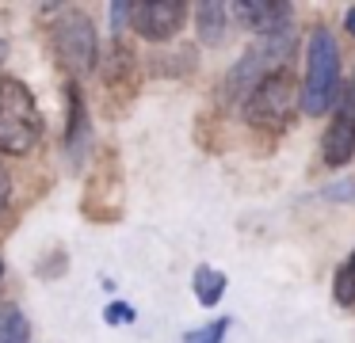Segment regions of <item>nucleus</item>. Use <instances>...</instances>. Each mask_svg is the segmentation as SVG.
Listing matches in <instances>:
<instances>
[{"instance_id":"obj_14","label":"nucleus","mask_w":355,"mask_h":343,"mask_svg":"<svg viewBox=\"0 0 355 343\" xmlns=\"http://www.w3.org/2000/svg\"><path fill=\"white\" fill-rule=\"evenodd\" d=\"M225 328H230V320H210L207 328H199V332H187L184 335V343H222V335H225Z\"/></svg>"},{"instance_id":"obj_9","label":"nucleus","mask_w":355,"mask_h":343,"mask_svg":"<svg viewBox=\"0 0 355 343\" xmlns=\"http://www.w3.org/2000/svg\"><path fill=\"white\" fill-rule=\"evenodd\" d=\"M65 103H69V122H65V145H69L73 157H80V145L88 141V111H85V96H80V84H77V80L65 84Z\"/></svg>"},{"instance_id":"obj_13","label":"nucleus","mask_w":355,"mask_h":343,"mask_svg":"<svg viewBox=\"0 0 355 343\" xmlns=\"http://www.w3.org/2000/svg\"><path fill=\"white\" fill-rule=\"evenodd\" d=\"M332 301H336L340 309H352L355 305V248H352V256L336 267V279H332Z\"/></svg>"},{"instance_id":"obj_6","label":"nucleus","mask_w":355,"mask_h":343,"mask_svg":"<svg viewBox=\"0 0 355 343\" xmlns=\"http://www.w3.org/2000/svg\"><path fill=\"white\" fill-rule=\"evenodd\" d=\"M187 19V4L184 0H138L130 15V27L138 30L146 42H168L180 35Z\"/></svg>"},{"instance_id":"obj_8","label":"nucleus","mask_w":355,"mask_h":343,"mask_svg":"<svg viewBox=\"0 0 355 343\" xmlns=\"http://www.w3.org/2000/svg\"><path fill=\"white\" fill-rule=\"evenodd\" d=\"M321 157H324V164H329V168H344L347 160L355 157V107L347 103V99L336 107L329 130H324Z\"/></svg>"},{"instance_id":"obj_18","label":"nucleus","mask_w":355,"mask_h":343,"mask_svg":"<svg viewBox=\"0 0 355 343\" xmlns=\"http://www.w3.org/2000/svg\"><path fill=\"white\" fill-rule=\"evenodd\" d=\"M344 99L355 107V69H352V80H347V88H344Z\"/></svg>"},{"instance_id":"obj_12","label":"nucleus","mask_w":355,"mask_h":343,"mask_svg":"<svg viewBox=\"0 0 355 343\" xmlns=\"http://www.w3.org/2000/svg\"><path fill=\"white\" fill-rule=\"evenodd\" d=\"M0 343H31V324L16 305H0Z\"/></svg>"},{"instance_id":"obj_7","label":"nucleus","mask_w":355,"mask_h":343,"mask_svg":"<svg viewBox=\"0 0 355 343\" xmlns=\"http://www.w3.org/2000/svg\"><path fill=\"white\" fill-rule=\"evenodd\" d=\"M230 12L237 15L248 30H260V35L268 38V35L291 30V12L294 8L286 4V0H241V4H230Z\"/></svg>"},{"instance_id":"obj_5","label":"nucleus","mask_w":355,"mask_h":343,"mask_svg":"<svg viewBox=\"0 0 355 343\" xmlns=\"http://www.w3.org/2000/svg\"><path fill=\"white\" fill-rule=\"evenodd\" d=\"M294 107H302V88H298V80H294L291 69H279V73H271L268 80H260L252 91H248L245 118L252 122V126H260V130L279 134V130L291 126Z\"/></svg>"},{"instance_id":"obj_15","label":"nucleus","mask_w":355,"mask_h":343,"mask_svg":"<svg viewBox=\"0 0 355 343\" xmlns=\"http://www.w3.org/2000/svg\"><path fill=\"white\" fill-rule=\"evenodd\" d=\"M103 320H107V324H134V309L123 301H111L107 309H103Z\"/></svg>"},{"instance_id":"obj_1","label":"nucleus","mask_w":355,"mask_h":343,"mask_svg":"<svg viewBox=\"0 0 355 343\" xmlns=\"http://www.w3.org/2000/svg\"><path fill=\"white\" fill-rule=\"evenodd\" d=\"M42 141V111L35 91L16 76L0 80V152L27 157Z\"/></svg>"},{"instance_id":"obj_3","label":"nucleus","mask_w":355,"mask_h":343,"mask_svg":"<svg viewBox=\"0 0 355 343\" xmlns=\"http://www.w3.org/2000/svg\"><path fill=\"white\" fill-rule=\"evenodd\" d=\"M50 46H54L58 65L69 76H85L96 69L100 58V42H96V27L80 8H54V23H50Z\"/></svg>"},{"instance_id":"obj_10","label":"nucleus","mask_w":355,"mask_h":343,"mask_svg":"<svg viewBox=\"0 0 355 343\" xmlns=\"http://www.w3.org/2000/svg\"><path fill=\"white\" fill-rule=\"evenodd\" d=\"M225 19H230V4H218V0H202V4H195V27H199V42H202V46H222V38H225Z\"/></svg>"},{"instance_id":"obj_4","label":"nucleus","mask_w":355,"mask_h":343,"mask_svg":"<svg viewBox=\"0 0 355 343\" xmlns=\"http://www.w3.org/2000/svg\"><path fill=\"white\" fill-rule=\"evenodd\" d=\"M294 53V30H283V35H268L260 38L256 46H248L241 53V61L225 73L222 84V99H248V91L256 88L260 80H268L271 73L286 69V58Z\"/></svg>"},{"instance_id":"obj_16","label":"nucleus","mask_w":355,"mask_h":343,"mask_svg":"<svg viewBox=\"0 0 355 343\" xmlns=\"http://www.w3.org/2000/svg\"><path fill=\"white\" fill-rule=\"evenodd\" d=\"M130 15H134V4H130V0H123V4H111V27H115V30L130 27Z\"/></svg>"},{"instance_id":"obj_17","label":"nucleus","mask_w":355,"mask_h":343,"mask_svg":"<svg viewBox=\"0 0 355 343\" xmlns=\"http://www.w3.org/2000/svg\"><path fill=\"white\" fill-rule=\"evenodd\" d=\"M8 195H12V175H8V168L0 164V213L8 206Z\"/></svg>"},{"instance_id":"obj_2","label":"nucleus","mask_w":355,"mask_h":343,"mask_svg":"<svg viewBox=\"0 0 355 343\" xmlns=\"http://www.w3.org/2000/svg\"><path fill=\"white\" fill-rule=\"evenodd\" d=\"M340 99V46L332 30L317 27L306 42V80H302V111L324 114Z\"/></svg>"},{"instance_id":"obj_19","label":"nucleus","mask_w":355,"mask_h":343,"mask_svg":"<svg viewBox=\"0 0 355 343\" xmlns=\"http://www.w3.org/2000/svg\"><path fill=\"white\" fill-rule=\"evenodd\" d=\"M344 27H347V35H355V8H347V15H344Z\"/></svg>"},{"instance_id":"obj_11","label":"nucleus","mask_w":355,"mask_h":343,"mask_svg":"<svg viewBox=\"0 0 355 343\" xmlns=\"http://www.w3.org/2000/svg\"><path fill=\"white\" fill-rule=\"evenodd\" d=\"M191 286H195V297H199V305H218V301H222V294H225V274L202 263L199 271H195Z\"/></svg>"},{"instance_id":"obj_20","label":"nucleus","mask_w":355,"mask_h":343,"mask_svg":"<svg viewBox=\"0 0 355 343\" xmlns=\"http://www.w3.org/2000/svg\"><path fill=\"white\" fill-rule=\"evenodd\" d=\"M0 279H4V263H0Z\"/></svg>"}]
</instances>
